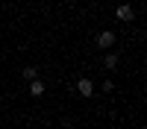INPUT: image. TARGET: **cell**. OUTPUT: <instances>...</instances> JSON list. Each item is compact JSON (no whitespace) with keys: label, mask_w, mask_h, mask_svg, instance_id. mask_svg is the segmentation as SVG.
Returning a JSON list of instances; mask_svg holds the SVG:
<instances>
[{"label":"cell","mask_w":147,"mask_h":129,"mask_svg":"<svg viewBox=\"0 0 147 129\" xmlns=\"http://www.w3.org/2000/svg\"><path fill=\"white\" fill-rule=\"evenodd\" d=\"M30 94H32V97H41V94H44V82L41 79H30Z\"/></svg>","instance_id":"cell-1"},{"label":"cell","mask_w":147,"mask_h":129,"mask_svg":"<svg viewBox=\"0 0 147 129\" xmlns=\"http://www.w3.org/2000/svg\"><path fill=\"white\" fill-rule=\"evenodd\" d=\"M77 91L82 94V97H88V94L94 91V85H91V79H80V82H77Z\"/></svg>","instance_id":"cell-2"},{"label":"cell","mask_w":147,"mask_h":129,"mask_svg":"<svg viewBox=\"0 0 147 129\" xmlns=\"http://www.w3.org/2000/svg\"><path fill=\"white\" fill-rule=\"evenodd\" d=\"M112 41H115V35L109 32V29H103L100 35H97V44H100V47H109V44H112Z\"/></svg>","instance_id":"cell-3"},{"label":"cell","mask_w":147,"mask_h":129,"mask_svg":"<svg viewBox=\"0 0 147 129\" xmlns=\"http://www.w3.org/2000/svg\"><path fill=\"white\" fill-rule=\"evenodd\" d=\"M118 18L121 21H132V9L129 6H118Z\"/></svg>","instance_id":"cell-4"},{"label":"cell","mask_w":147,"mask_h":129,"mask_svg":"<svg viewBox=\"0 0 147 129\" xmlns=\"http://www.w3.org/2000/svg\"><path fill=\"white\" fill-rule=\"evenodd\" d=\"M38 74H35V68H24V79H35Z\"/></svg>","instance_id":"cell-5"},{"label":"cell","mask_w":147,"mask_h":129,"mask_svg":"<svg viewBox=\"0 0 147 129\" xmlns=\"http://www.w3.org/2000/svg\"><path fill=\"white\" fill-rule=\"evenodd\" d=\"M115 65H118V56L109 53V56H106V68H115Z\"/></svg>","instance_id":"cell-6"}]
</instances>
